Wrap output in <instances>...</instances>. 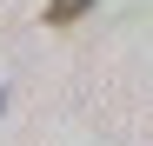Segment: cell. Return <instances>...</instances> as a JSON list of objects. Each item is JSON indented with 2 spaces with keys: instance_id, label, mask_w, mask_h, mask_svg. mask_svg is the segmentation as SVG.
Returning a JSON list of instances; mask_svg holds the SVG:
<instances>
[{
  "instance_id": "obj_1",
  "label": "cell",
  "mask_w": 153,
  "mask_h": 146,
  "mask_svg": "<svg viewBox=\"0 0 153 146\" xmlns=\"http://www.w3.org/2000/svg\"><path fill=\"white\" fill-rule=\"evenodd\" d=\"M80 13H93V0H47V20L53 27H73Z\"/></svg>"
}]
</instances>
